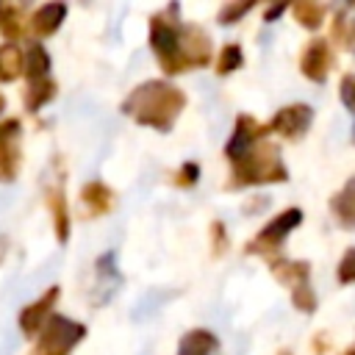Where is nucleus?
Instances as JSON below:
<instances>
[{
    "mask_svg": "<svg viewBox=\"0 0 355 355\" xmlns=\"http://www.w3.org/2000/svg\"><path fill=\"white\" fill-rule=\"evenodd\" d=\"M83 202L89 205L92 214H103V211L111 208V191L103 183H89L83 189Z\"/></svg>",
    "mask_w": 355,
    "mask_h": 355,
    "instance_id": "obj_15",
    "label": "nucleus"
},
{
    "mask_svg": "<svg viewBox=\"0 0 355 355\" xmlns=\"http://www.w3.org/2000/svg\"><path fill=\"white\" fill-rule=\"evenodd\" d=\"M341 100L355 114V75H344L341 78Z\"/></svg>",
    "mask_w": 355,
    "mask_h": 355,
    "instance_id": "obj_24",
    "label": "nucleus"
},
{
    "mask_svg": "<svg viewBox=\"0 0 355 355\" xmlns=\"http://www.w3.org/2000/svg\"><path fill=\"white\" fill-rule=\"evenodd\" d=\"M150 44H153L155 55L161 58V67H164L169 75L186 69V64H183V58H180V28L164 22L161 17L153 19V25H150Z\"/></svg>",
    "mask_w": 355,
    "mask_h": 355,
    "instance_id": "obj_3",
    "label": "nucleus"
},
{
    "mask_svg": "<svg viewBox=\"0 0 355 355\" xmlns=\"http://www.w3.org/2000/svg\"><path fill=\"white\" fill-rule=\"evenodd\" d=\"M302 222V211L300 208H288V211H283L280 216H275L258 236H255V241H252V252H263V250H272V247H277L297 225Z\"/></svg>",
    "mask_w": 355,
    "mask_h": 355,
    "instance_id": "obj_5",
    "label": "nucleus"
},
{
    "mask_svg": "<svg viewBox=\"0 0 355 355\" xmlns=\"http://www.w3.org/2000/svg\"><path fill=\"white\" fill-rule=\"evenodd\" d=\"M241 61H244L241 47H239V44H227V47H222V53H219V67H216V72H219V75H227V72H233L236 67H241Z\"/></svg>",
    "mask_w": 355,
    "mask_h": 355,
    "instance_id": "obj_19",
    "label": "nucleus"
},
{
    "mask_svg": "<svg viewBox=\"0 0 355 355\" xmlns=\"http://www.w3.org/2000/svg\"><path fill=\"white\" fill-rule=\"evenodd\" d=\"M252 8V3H236V6H225L222 11H219V22H225V25H233L241 14H247Z\"/></svg>",
    "mask_w": 355,
    "mask_h": 355,
    "instance_id": "obj_21",
    "label": "nucleus"
},
{
    "mask_svg": "<svg viewBox=\"0 0 355 355\" xmlns=\"http://www.w3.org/2000/svg\"><path fill=\"white\" fill-rule=\"evenodd\" d=\"M311 119H313V111H311L308 105H288V108H280V111L275 114L269 130L283 133L286 139H300V136L308 130Z\"/></svg>",
    "mask_w": 355,
    "mask_h": 355,
    "instance_id": "obj_6",
    "label": "nucleus"
},
{
    "mask_svg": "<svg viewBox=\"0 0 355 355\" xmlns=\"http://www.w3.org/2000/svg\"><path fill=\"white\" fill-rule=\"evenodd\" d=\"M0 108H3V100H0Z\"/></svg>",
    "mask_w": 355,
    "mask_h": 355,
    "instance_id": "obj_29",
    "label": "nucleus"
},
{
    "mask_svg": "<svg viewBox=\"0 0 355 355\" xmlns=\"http://www.w3.org/2000/svg\"><path fill=\"white\" fill-rule=\"evenodd\" d=\"M58 300V288H50L39 302H33V305H28L25 311H22V316H19V324H22V330L25 333H36L39 327H42V322H44V316L50 313V308H53V302Z\"/></svg>",
    "mask_w": 355,
    "mask_h": 355,
    "instance_id": "obj_11",
    "label": "nucleus"
},
{
    "mask_svg": "<svg viewBox=\"0 0 355 355\" xmlns=\"http://www.w3.org/2000/svg\"><path fill=\"white\" fill-rule=\"evenodd\" d=\"M216 336L208 333V330H191L180 338V347H178V355H211L216 349Z\"/></svg>",
    "mask_w": 355,
    "mask_h": 355,
    "instance_id": "obj_12",
    "label": "nucleus"
},
{
    "mask_svg": "<svg viewBox=\"0 0 355 355\" xmlns=\"http://www.w3.org/2000/svg\"><path fill=\"white\" fill-rule=\"evenodd\" d=\"M17 122H6L0 130V180H11L17 172V147L11 144L17 139Z\"/></svg>",
    "mask_w": 355,
    "mask_h": 355,
    "instance_id": "obj_10",
    "label": "nucleus"
},
{
    "mask_svg": "<svg viewBox=\"0 0 355 355\" xmlns=\"http://www.w3.org/2000/svg\"><path fill=\"white\" fill-rule=\"evenodd\" d=\"M352 141H355V128H352Z\"/></svg>",
    "mask_w": 355,
    "mask_h": 355,
    "instance_id": "obj_28",
    "label": "nucleus"
},
{
    "mask_svg": "<svg viewBox=\"0 0 355 355\" xmlns=\"http://www.w3.org/2000/svg\"><path fill=\"white\" fill-rule=\"evenodd\" d=\"M338 280L341 283H355V250H349L341 263H338Z\"/></svg>",
    "mask_w": 355,
    "mask_h": 355,
    "instance_id": "obj_22",
    "label": "nucleus"
},
{
    "mask_svg": "<svg viewBox=\"0 0 355 355\" xmlns=\"http://www.w3.org/2000/svg\"><path fill=\"white\" fill-rule=\"evenodd\" d=\"M83 324L69 322L64 316H53L42 333L39 341V355H67L80 338H83Z\"/></svg>",
    "mask_w": 355,
    "mask_h": 355,
    "instance_id": "obj_4",
    "label": "nucleus"
},
{
    "mask_svg": "<svg viewBox=\"0 0 355 355\" xmlns=\"http://www.w3.org/2000/svg\"><path fill=\"white\" fill-rule=\"evenodd\" d=\"M263 130L250 119V116H239V122H236V130H233V139L227 141V158L236 164V161H241L252 147H255V139L261 136Z\"/></svg>",
    "mask_w": 355,
    "mask_h": 355,
    "instance_id": "obj_8",
    "label": "nucleus"
},
{
    "mask_svg": "<svg viewBox=\"0 0 355 355\" xmlns=\"http://www.w3.org/2000/svg\"><path fill=\"white\" fill-rule=\"evenodd\" d=\"M64 14H67V8H64L61 3H47V6H42V8L33 14V31H36L39 36L53 33V31L61 25Z\"/></svg>",
    "mask_w": 355,
    "mask_h": 355,
    "instance_id": "obj_13",
    "label": "nucleus"
},
{
    "mask_svg": "<svg viewBox=\"0 0 355 355\" xmlns=\"http://www.w3.org/2000/svg\"><path fill=\"white\" fill-rule=\"evenodd\" d=\"M22 72V53L14 44L0 47V78L3 80H14Z\"/></svg>",
    "mask_w": 355,
    "mask_h": 355,
    "instance_id": "obj_16",
    "label": "nucleus"
},
{
    "mask_svg": "<svg viewBox=\"0 0 355 355\" xmlns=\"http://www.w3.org/2000/svg\"><path fill=\"white\" fill-rule=\"evenodd\" d=\"M183 105H186L183 92H178L175 86L161 83V80L141 83V86L125 100V111H128L136 122L150 125V128H158V130H169Z\"/></svg>",
    "mask_w": 355,
    "mask_h": 355,
    "instance_id": "obj_1",
    "label": "nucleus"
},
{
    "mask_svg": "<svg viewBox=\"0 0 355 355\" xmlns=\"http://www.w3.org/2000/svg\"><path fill=\"white\" fill-rule=\"evenodd\" d=\"M330 205H333V211L338 214V219H341L347 227L355 225V178H352V180L333 197Z\"/></svg>",
    "mask_w": 355,
    "mask_h": 355,
    "instance_id": "obj_14",
    "label": "nucleus"
},
{
    "mask_svg": "<svg viewBox=\"0 0 355 355\" xmlns=\"http://www.w3.org/2000/svg\"><path fill=\"white\" fill-rule=\"evenodd\" d=\"M327 69H330V50H327V44L322 39H316L302 53V75L316 80V83H322L327 78Z\"/></svg>",
    "mask_w": 355,
    "mask_h": 355,
    "instance_id": "obj_9",
    "label": "nucleus"
},
{
    "mask_svg": "<svg viewBox=\"0 0 355 355\" xmlns=\"http://www.w3.org/2000/svg\"><path fill=\"white\" fill-rule=\"evenodd\" d=\"M233 175H236V186H250V183H277L286 180L288 172L280 164L277 147L266 144V147H252L241 161L233 164Z\"/></svg>",
    "mask_w": 355,
    "mask_h": 355,
    "instance_id": "obj_2",
    "label": "nucleus"
},
{
    "mask_svg": "<svg viewBox=\"0 0 355 355\" xmlns=\"http://www.w3.org/2000/svg\"><path fill=\"white\" fill-rule=\"evenodd\" d=\"M0 28L6 36H14L19 31L17 25V8H0Z\"/></svg>",
    "mask_w": 355,
    "mask_h": 355,
    "instance_id": "obj_25",
    "label": "nucleus"
},
{
    "mask_svg": "<svg viewBox=\"0 0 355 355\" xmlns=\"http://www.w3.org/2000/svg\"><path fill=\"white\" fill-rule=\"evenodd\" d=\"M53 211H55V225H58V239L64 241L67 239V211H64V200H61V194H55L53 197Z\"/></svg>",
    "mask_w": 355,
    "mask_h": 355,
    "instance_id": "obj_23",
    "label": "nucleus"
},
{
    "mask_svg": "<svg viewBox=\"0 0 355 355\" xmlns=\"http://www.w3.org/2000/svg\"><path fill=\"white\" fill-rule=\"evenodd\" d=\"M349 355H355V352H349Z\"/></svg>",
    "mask_w": 355,
    "mask_h": 355,
    "instance_id": "obj_30",
    "label": "nucleus"
},
{
    "mask_svg": "<svg viewBox=\"0 0 355 355\" xmlns=\"http://www.w3.org/2000/svg\"><path fill=\"white\" fill-rule=\"evenodd\" d=\"M197 175H200V169H197L194 164H186V166H183V172H180V178H183V183H191V180H194Z\"/></svg>",
    "mask_w": 355,
    "mask_h": 355,
    "instance_id": "obj_26",
    "label": "nucleus"
},
{
    "mask_svg": "<svg viewBox=\"0 0 355 355\" xmlns=\"http://www.w3.org/2000/svg\"><path fill=\"white\" fill-rule=\"evenodd\" d=\"M47 67H50V55L44 53L42 44H33L31 53H28V78H31V83H39L47 75Z\"/></svg>",
    "mask_w": 355,
    "mask_h": 355,
    "instance_id": "obj_17",
    "label": "nucleus"
},
{
    "mask_svg": "<svg viewBox=\"0 0 355 355\" xmlns=\"http://www.w3.org/2000/svg\"><path fill=\"white\" fill-rule=\"evenodd\" d=\"M294 17L305 28H319L322 25V17H324V8L316 6V3H297L294 6Z\"/></svg>",
    "mask_w": 355,
    "mask_h": 355,
    "instance_id": "obj_18",
    "label": "nucleus"
},
{
    "mask_svg": "<svg viewBox=\"0 0 355 355\" xmlns=\"http://www.w3.org/2000/svg\"><path fill=\"white\" fill-rule=\"evenodd\" d=\"M283 11H286V6H275V8H269V11H266V19H275V17H277V14H283Z\"/></svg>",
    "mask_w": 355,
    "mask_h": 355,
    "instance_id": "obj_27",
    "label": "nucleus"
},
{
    "mask_svg": "<svg viewBox=\"0 0 355 355\" xmlns=\"http://www.w3.org/2000/svg\"><path fill=\"white\" fill-rule=\"evenodd\" d=\"M208 55H211L208 36L200 28H180V58H183L186 69L194 64H205Z\"/></svg>",
    "mask_w": 355,
    "mask_h": 355,
    "instance_id": "obj_7",
    "label": "nucleus"
},
{
    "mask_svg": "<svg viewBox=\"0 0 355 355\" xmlns=\"http://www.w3.org/2000/svg\"><path fill=\"white\" fill-rule=\"evenodd\" d=\"M53 92H55V86L50 83V80H39V83H33L31 86V92H28V108H39V105H44L50 97H53Z\"/></svg>",
    "mask_w": 355,
    "mask_h": 355,
    "instance_id": "obj_20",
    "label": "nucleus"
}]
</instances>
